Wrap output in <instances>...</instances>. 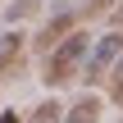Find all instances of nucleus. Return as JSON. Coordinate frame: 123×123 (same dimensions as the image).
Instances as JSON below:
<instances>
[{
    "label": "nucleus",
    "mask_w": 123,
    "mask_h": 123,
    "mask_svg": "<svg viewBox=\"0 0 123 123\" xmlns=\"http://www.w3.org/2000/svg\"><path fill=\"white\" fill-rule=\"evenodd\" d=\"M87 46H91V37H87L82 27H68V32L46 50V87H64V82H73V78L82 73Z\"/></svg>",
    "instance_id": "1"
},
{
    "label": "nucleus",
    "mask_w": 123,
    "mask_h": 123,
    "mask_svg": "<svg viewBox=\"0 0 123 123\" xmlns=\"http://www.w3.org/2000/svg\"><path fill=\"white\" fill-rule=\"evenodd\" d=\"M119 55H123V27H110L105 37H91V46H87V59H82V82H87V87L105 82Z\"/></svg>",
    "instance_id": "2"
},
{
    "label": "nucleus",
    "mask_w": 123,
    "mask_h": 123,
    "mask_svg": "<svg viewBox=\"0 0 123 123\" xmlns=\"http://www.w3.org/2000/svg\"><path fill=\"white\" fill-rule=\"evenodd\" d=\"M100 114H105V96H96V91H82L64 114H59V123H100Z\"/></svg>",
    "instance_id": "3"
},
{
    "label": "nucleus",
    "mask_w": 123,
    "mask_h": 123,
    "mask_svg": "<svg viewBox=\"0 0 123 123\" xmlns=\"http://www.w3.org/2000/svg\"><path fill=\"white\" fill-rule=\"evenodd\" d=\"M68 27H78V14H55V18H50V23L37 32V50H50V46H55V41H59Z\"/></svg>",
    "instance_id": "4"
},
{
    "label": "nucleus",
    "mask_w": 123,
    "mask_h": 123,
    "mask_svg": "<svg viewBox=\"0 0 123 123\" xmlns=\"http://www.w3.org/2000/svg\"><path fill=\"white\" fill-rule=\"evenodd\" d=\"M23 41H27V37H23L18 27H5V32H0V73L23 55Z\"/></svg>",
    "instance_id": "5"
},
{
    "label": "nucleus",
    "mask_w": 123,
    "mask_h": 123,
    "mask_svg": "<svg viewBox=\"0 0 123 123\" xmlns=\"http://www.w3.org/2000/svg\"><path fill=\"white\" fill-rule=\"evenodd\" d=\"M59 114H64V105H59L55 96H46L41 105H32V114H27L23 123H59Z\"/></svg>",
    "instance_id": "6"
},
{
    "label": "nucleus",
    "mask_w": 123,
    "mask_h": 123,
    "mask_svg": "<svg viewBox=\"0 0 123 123\" xmlns=\"http://www.w3.org/2000/svg\"><path fill=\"white\" fill-rule=\"evenodd\" d=\"M37 9H41V0H14V5L5 9V18H9V23H18V18H32Z\"/></svg>",
    "instance_id": "7"
},
{
    "label": "nucleus",
    "mask_w": 123,
    "mask_h": 123,
    "mask_svg": "<svg viewBox=\"0 0 123 123\" xmlns=\"http://www.w3.org/2000/svg\"><path fill=\"white\" fill-rule=\"evenodd\" d=\"M110 82H114V91H110V96H114V100L123 105V55L114 59V68H110Z\"/></svg>",
    "instance_id": "8"
},
{
    "label": "nucleus",
    "mask_w": 123,
    "mask_h": 123,
    "mask_svg": "<svg viewBox=\"0 0 123 123\" xmlns=\"http://www.w3.org/2000/svg\"><path fill=\"white\" fill-rule=\"evenodd\" d=\"M105 9H114V0H87V14H105Z\"/></svg>",
    "instance_id": "9"
},
{
    "label": "nucleus",
    "mask_w": 123,
    "mask_h": 123,
    "mask_svg": "<svg viewBox=\"0 0 123 123\" xmlns=\"http://www.w3.org/2000/svg\"><path fill=\"white\" fill-rule=\"evenodd\" d=\"M0 123H23V119H18V110H5V114H0Z\"/></svg>",
    "instance_id": "10"
},
{
    "label": "nucleus",
    "mask_w": 123,
    "mask_h": 123,
    "mask_svg": "<svg viewBox=\"0 0 123 123\" xmlns=\"http://www.w3.org/2000/svg\"><path fill=\"white\" fill-rule=\"evenodd\" d=\"M114 27H123V0H114Z\"/></svg>",
    "instance_id": "11"
}]
</instances>
